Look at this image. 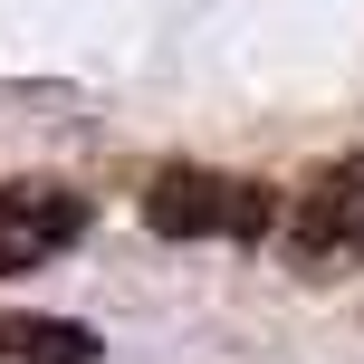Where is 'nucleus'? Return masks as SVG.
<instances>
[{"label":"nucleus","mask_w":364,"mask_h":364,"mask_svg":"<svg viewBox=\"0 0 364 364\" xmlns=\"http://www.w3.org/2000/svg\"><path fill=\"white\" fill-rule=\"evenodd\" d=\"M154 240H278L288 220V192L259 173H211V164H164L134 192Z\"/></svg>","instance_id":"f257e3e1"},{"label":"nucleus","mask_w":364,"mask_h":364,"mask_svg":"<svg viewBox=\"0 0 364 364\" xmlns=\"http://www.w3.org/2000/svg\"><path fill=\"white\" fill-rule=\"evenodd\" d=\"M96 220V201L77 192V182H48V173H19L0 182V278H29L48 269L58 250H77Z\"/></svg>","instance_id":"7ed1b4c3"},{"label":"nucleus","mask_w":364,"mask_h":364,"mask_svg":"<svg viewBox=\"0 0 364 364\" xmlns=\"http://www.w3.org/2000/svg\"><path fill=\"white\" fill-rule=\"evenodd\" d=\"M278 259L297 278H336V269H364V144L355 154H326L307 182L288 192V220H278Z\"/></svg>","instance_id":"f03ea898"},{"label":"nucleus","mask_w":364,"mask_h":364,"mask_svg":"<svg viewBox=\"0 0 364 364\" xmlns=\"http://www.w3.org/2000/svg\"><path fill=\"white\" fill-rule=\"evenodd\" d=\"M106 336L87 316H0V364H96Z\"/></svg>","instance_id":"20e7f679"}]
</instances>
